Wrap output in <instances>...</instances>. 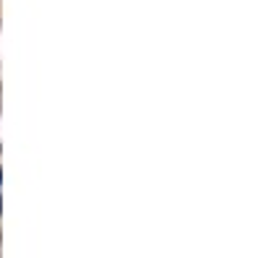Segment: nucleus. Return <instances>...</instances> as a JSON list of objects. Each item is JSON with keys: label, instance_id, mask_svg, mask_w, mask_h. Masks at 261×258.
<instances>
[{"label": "nucleus", "instance_id": "f257e3e1", "mask_svg": "<svg viewBox=\"0 0 261 258\" xmlns=\"http://www.w3.org/2000/svg\"><path fill=\"white\" fill-rule=\"evenodd\" d=\"M0 183H3V175H0Z\"/></svg>", "mask_w": 261, "mask_h": 258}]
</instances>
